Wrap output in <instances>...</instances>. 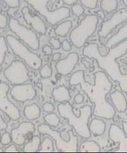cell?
<instances>
[{"label": "cell", "instance_id": "obj_41", "mask_svg": "<svg viewBox=\"0 0 127 153\" xmlns=\"http://www.w3.org/2000/svg\"><path fill=\"white\" fill-rule=\"evenodd\" d=\"M7 128V124L4 122L1 116H0V131L5 130Z\"/></svg>", "mask_w": 127, "mask_h": 153}, {"label": "cell", "instance_id": "obj_44", "mask_svg": "<svg viewBox=\"0 0 127 153\" xmlns=\"http://www.w3.org/2000/svg\"><path fill=\"white\" fill-rule=\"evenodd\" d=\"M123 1L124 3L125 4V5L127 7V0H123Z\"/></svg>", "mask_w": 127, "mask_h": 153}, {"label": "cell", "instance_id": "obj_29", "mask_svg": "<svg viewBox=\"0 0 127 153\" xmlns=\"http://www.w3.org/2000/svg\"><path fill=\"white\" fill-rule=\"evenodd\" d=\"M73 13L76 17L81 16L84 13V8L80 4H74L71 7Z\"/></svg>", "mask_w": 127, "mask_h": 153}, {"label": "cell", "instance_id": "obj_23", "mask_svg": "<svg viewBox=\"0 0 127 153\" xmlns=\"http://www.w3.org/2000/svg\"><path fill=\"white\" fill-rule=\"evenodd\" d=\"M101 147L97 143L94 141H84L79 146V152H98Z\"/></svg>", "mask_w": 127, "mask_h": 153}, {"label": "cell", "instance_id": "obj_11", "mask_svg": "<svg viewBox=\"0 0 127 153\" xmlns=\"http://www.w3.org/2000/svg\"><path fill=\"white\" fill-rule=\"evenodd\" d=\"M123 129L116 124H112L109 131L110 139L115 143H119L118 149L115 151L117 152H127V122L123 123Z\"/></svg>", "mask_w": 127, "mask_h": 153}, {"label": "cell", "instance_id": "obj_3", "mask_svg": "<svg viewBox=\"0 0 127 153\" xmlns=\"http://www.w3.org/2000/svg\"><path fill=\"white\" fill-rule=\"evenodd\" d=\"M57 109L61 117L67 119L68 124L72 126L78 135L83 138L88 139L91 137V133L89 130L88 121L92 113L90 105H84L79 109L80 116L77 117L73 112L72 105L69 102L61 103L58 105Z\"/></svg>", "mask_w": 127, "mask_h": 153}, {"label": "cell", "instance_id": "obj_6", "mask_svg": "<svg viewBox=\"0 0 127 153\" xmlns=\"http://www.w3.org/2000/svg\"><path fill=\"white\" fill-rule=\"evenodd\" d=\"M7 42L13 53L24 61L29 68L34 70H39L41 68L43 63L41 57L30 51L17 38L12 35H7Z\"/></svg>", "mask_w": 127, "mask_h": 153}, {"label": "cell", "instance_id": "obj_4", "mask_svg": "<svg viewBox=\"0 0 127 153\" xmlns=\"http://www.w3.org/2000/svg\"><path fill=\"white\" fill-rule=\"evenodd\" d=\"M98 22V18L95 15H88L83 19L79 25L71 31L70 40L77 48L82 47L89 37L95 33Z\"/></svg>", "mask_w": 127, "mask_h": 153}, {"label": "cell", "instance_id": "obj_12", "mask_svg": "<svg viewBox=\"0 0 127 153\" xmlns=\"http://www.w3.org/2000/svg\"><path fill=\"white\" fill-rule=\"evenodd\" d=\"M127 19V10L122 8L115 13L109 20L103 22L101 27L98 32L100 37L105 38L117 25L124 22Z\"/></svg>", "mask_w": 127, "mask_h": 153}, {"label": "cell", "instance_id": "obj_16", "mask_svg": "<svg viewBox=\"0 0 127 153\" xmlns=\"http://www.w3.org/2000/svg\"><path fill=\"white\" fill-rule=\"evenodd\" d=\"M22 13L27 25H30L36 32L40 34H46V27L43 21L40 17L32 15L27 7H24L22 9Z\"/></svg>", "mask_w": 127, "mask_h": 153}, {"label": "cell", "instance_id": "obj_37", "mask_svg": "<svg viewBox=\"0 0 127 153\" xmlns=\"http://www.w3.org/2000/svg\"><path fill=\"white\" fill-rule=\"evenodd\" d=\"M61 47H62V49L64 51L68 52V51H70V50H71V45L70 44V43L67 40L63 41Z\"/></svg>", "mask_w": 127, "mask_h": 153}, {"label": "cell", "instance_id": "obj_34", "mask_svg": "<svg viewBox=\"0 0 127 153\" xmlns=\"http://www.w3.org/2000/svg\"><path fill=\"white\" fill-rule=\"evenodd\" d=\"M50 44L54 47V49L55 50L59 49L61 47V44L59 40L56 39V38L52 37L50 38Z\"/></svg>", "mask_w": 127, "mask_h": 153}, {"label": "cell", "instance_id": "obj_31", "mask_svg": "<svg viewBox=\"0 0 127 153\" xmlns=\"http://www.w3.org/2000/svg\"><path fill=\"white\" fill-rule=\"evenodd\" d=\"M11 142H12L11 135H10V134L7 132L3 133L1 138V142L2 144L6 146L9 144Z\"/></svg>", "mask_w": 127, "mask_h": 153}, {"label": "cell", "instance_id": "obj_14", "mask_svg": "<svg viewBox=\"0 0 127 153\" xmlns=\"http://www.w3.org/2000/svg\"><path fill=\"white\" fill-rule=\"evenodd\" d=\"M35 131V124L31 122H23L11 131L12 142L17 146L24 144L27 137Z\"/></svg>", "mask_w": 127, "mask_h": 153}, {"label": "cell", "instance_id": "obj_33", "mask_svg": "<svg viewBox=\"0 0 127 153\" xmlns=\"http://www.w3.org/2000/svg\"><path fill=\"white\" fill-rule=\"evenodd\" d=\"M10 8H17L20 5L19 0H3Z\"/></svg>", "mask_w": 127, "mask_h": 153}, {"label": "cell", "instance_id": "obj_18", "mask_svg": "<svg viewBox=\"0 0 127 153\" xmlns=\"http://www.w3.org/2000/svg\"><path fill=\"white\" fill-rule=\"evenodd\" d=\"M126 38H127V22L123 27L120 29V30L116 34L112 36L107 40L105 46L111 49L124 41Z\"/></svg>", "mask_w": 127, "mask_h": 153}, {"label": "cell", "instance_id": "obj_36", "mask_svg": "<svg viewBox=\"0 0 127 153\" xmlns=\"http://www.w3.org/2000/svg\"><path fill=\"white\" fill-rule=\"evenodd\" d=\"M7 23H8V20H7V17L2 14L1 13H0V28L1 29H4L7 26Z\"/></svg>", "mask_w": 127, "mask_h": 153}, {"label": "cell", "instance_id": "obj_7", "mask_svg": "<svg viewBox=\"0 0 127 153\" xmlns=\"http://www.w3.org/2000/svg\"><path fill=\"white\" fill-rule=\"evenodd\" d=\"M37 130L42 135H47L55 140L58 151L64 152H76L78 151V138L74 135L73 130H69L70 135L69 142L63 140L60 137V132L52 130L48 124H41L37 127Z\"/></svg>", "mask_w": 127, "mask_h": 153}, {"label": "cell", "instance_id": "obj_46", "mask_svg": "<svg viewBox=\"0 0 127 153\" xmlns=\"http://www.w3.org/2000/svg\"><path fill=\"white\" fill-rule=\"evenodd\" d=\"M1 133H0V140H1Z\"/></svg>", "mask_w": 127, "mask_h": 153}, {"label": "cell", "instance_id": "obj_30", "mask_svg": "<svg viewBox=\"0 0 127 153\" xmlns=\"http://www.w3.org/2000/svg\"><path fill=\"white\" fill-rule=\"evenodd\" d=\"M84 7L89 9H94L97 7L98 0H80Z\"/></svg>", "mask_w": 127, "mask_h": 153}, {"label": "cell", "instance_id": "obj_19", "mask_svg": "<svg viewBox=\"0 0 127 153\" xmlns=\"http://www.w3.org/2000/svg\"><path fill=\"white\" fill-rule=\"evenodd\" d=\"M54 101L58 103L68 102L70 100V95L68 89L65 85H60L55 88L51 92Z\"/></svg>", "mask_w": 127, "mask_h": 153}, {"label": "cell", "instance_id": "obj_42", "mask_svg": "<svg viewBox=\"0 0 127 153\" xmlns=\"http://www.w3.org/2000/svg\"><path fill=\"white\" fill-rule=\"evenodd\" d=\"M78 0H63V2L66 5H73Z\"/></svg>", "mask_w": 127, "mask_h": 153}, {"label": "cell", "instance_id": "obj_40", "mask_svg": "<svg viewBox=\"0 0 127 153\" xmlns=\"http://www.w3.org/2000/svg\"><path fill=\"white\" fill-rule=\"evenodd\" d=\"M4 152H18V150L17 149L16 146L14 144H12V145H10V146H8V147H7Z\"/></svg>", "mask_w": 127, "mask_h": 153}, {"label": "cell", "instance_id": "obj_32", "mask_svg": "<svg viewBox=\"0 0 127 153\" xmlns=\"http://www.w3.org/2000/svg\"><path fill=\"white\" fill-rule=\"evenodd\" d=\"M43 109L46 113H51L54 111L55 107L54 105L51 103L46 102L43 105Z\"/></svg>", "mask_w": 127, "mask_h": 153}, {"label": "cell", "instance_id": "obj_26", "mask_svg": "<svg viewBox=\"0 0 127 153\" xmlns=\"http://www.w3.org/2000/svg\"><path fill=\"white\" fill-rule=\"evenodd\" d=\"M44 120L45 123L51 127L56 128L60 124V119L55 113H48L44 117Z\"/></svg>", "mask_w": 127, "mask_h": 153}, {"label": "cell", "instance_id": "obj_38", "mask_svg": "<svg viewBox=\"0 0 127 153\" xmlns=\"http://www.w3.org/2000/svg\"><path fill=\"white\" fill-rule=\"evenodd\" d=\"M84 97L81 94H78L76 97H74V102L76 104H80L84 102Z\"/></svg>", "mask_w": 127, "mask_h": 153}, {"label": "cell", "instance_id": "obj_2", "mask_svg": "<svg viewBox=\"0 0 127 153\" xmlns=\"http://www.w3.org/2000/svg\"><path fill=\"white\" fill-rule=\"evenodd\" d=\"M126 52L127 40L111 48L106 56L101 55L97 44L90 43L84 47L83 54L89 59H95L100 68L104 70L112 80L119 82L122 91L127 93V74H121L120 66L116 61V59L125 55Z\"/></svg>", "mask_w": 127, "mask_h": 153}, {"label": "cell", "instance_id": "obj_5", "mask_svg": "<svg viewBox=\"0 0 127 153\" xmlns=\"http://www.w3.org/2000/svg\"><path fill=\"white\" fill-rule=\"evenodd\" d=\"M28 4L44 17L46 21L51 25H57L64 19L69 17L70 12L69 8L62 7L54 11H50L47 4L50 0H24Z\"/></svg>", "mask_w": 127, "mask_h": 153}, {"label": "cell", "instance_id": "obj_39", "mask_svg": "<svg viewBox=\"0 0 127 153\" xmlns=\"http://www.w3.org/2000/svg\"><path fill=\"white\" fill-rule=\"evenodd\" d=\"M43 52L46 55L50 56V55H51V54H52L53 50L51 48V47H50L48 45H45L43 48Z\"/></svg>", "mask_w": 127, "mask_h": 153}, {"label": "cell", "instance_id": "obj_45", "mask_svg": "<svg viewBox=\"0 0 127 153\" xmlns=\"http://www.w3.org/2000/svg\"><path fill=\"white\" fill-rule=\"evenodd\" d=\"M3 151L1 149V148H0V152H3Z\"/></svg>", "mask_w": 127, "mask_h": 153}, {"label": "cell", "instance_id": "obj_15", "mask_svg": "<svg viewBox=\"0 0 127 153\" xmlns=\"http://www.w3.org/2000/svg\"><path fill=\"white\" fill-rule=\"evenodd\" d=\"M79 61L78 54L76 52L70 53L65 59L58 61L55 65L57 72L64 76L70 74L74 69Z\"/></svg>", "mask_w": 127, "mask_h": 153}, {"label": "cell", "instance_id": "obj_17", "mask_svg": "<svg viewBox=\"0 0 127 153\" xmlns=\"http://www.w3.org/2000/svg\"><path fill=\"white\" fill-rule=\"evenodd\" d=\"M111 98L115 108L119 112H124L127 108V102L125 95L120 91H115L111 94Z\"/></svg>", "mask_w": 127, "mask_h": 153}, {"label": "cell", "instance_id": "obj_10", "mask_svg": "<svg viewBox=\"0 0 127 153\" xmlns=\"http://www.w3.org/2000/svg\"><path fill=\"white\" fill-rule=\"evenodd\" d=\"M10 87L6 82H0V110L6 114L12 121H17L21 117L20 111L8 98Z\"/></svg>", "mask_w": 127, "mask_h": 153}, {"label": "cell", "instance_id": "obj_1", "mask_svg": "<svg viewBox=\"0 0 127 153\" xmlns=\"http://www.w3.org/2000/svg\"><path fill=\"white\" fill-rule=\"evenodd\" d=\"M94 84L87 82L84 76V71L79 70L74 73L69 80L70 85L79 84L83 91L85 93L90 101L94 104L93 115L96 117L111 119L116 114L115 108L106 100L112 87V84L107 75L99 71L94 75Z\"/></svg>", "mask_w": 127, "mask_h": 153}, {"label": "cell", "instance_id": "obj_13", "mask_svg": "<svg viewBox=\"0 0 127 153\" xmlns=\"http://www.w3.org/2000/svg\"><path fill=\"white\" fill-rule=\"evenodd\" d=\"M10 94L16 101L25 102L36 97V91L31 84H18L12 88Z\"/></svg>", "mask_w": 127, "mask_h": 153}, {"label": "cell", "instance_id": "obj_8", "mask_svg": "<svg viewBox=\"0 0 127 153\" xmlns=\"http://www.w3.org/2000/svg\"><path fill=\"white\" fill-rule=\"evenodd\" d=\"M8 27L20 39L29 46L31 49L37 51L40 48V42L37 35L31 29L21 25L17 19L13 17L9 19Z\"/></svg>", "mask_w": 127, "mask_h": 153}, {"label": "cell", "instance_id": "obj_22", "mask_svg": "<svg viewBox=\"0 0 127 153\" xmlns=\"http://www.w3.org/2000/svg\"><path fill=\"white\" fill-rule=\"evenodd\" d=\"M41 145V140L38 136H33L31 139L28 140L23 146V151L26 152H34L39 151Z\"/></svg>", "mask_w": 127, "mask_h": 153}, {"label": "cell", "instance_id": "obj_9", "mask_svg": "<svg viewBox=\"0 0 127 153\" xmlns=\"http://www.w3.org/2000/svg\"><path fill=\"white\" fill-rule=\"evenodd\" d=\"M6 79L14 85L24 84L29 80V70L22 61H13L4 71Z\"/></svg>", "mask_w": 127, "mask_h": 153}, {"label": "cell", "instance_id": "obj_28", "mask_svg": "<svg viewBox=\"0 0 127 153\" xmlns=\"http://www.w3.org/2000/svg\"><path fill=\"white\" fill-rule=\"evenodd\" d=\"M40 75L43 79L50 78L52 75V69L48 65H45L42 66L40 71Z\"/></svg>", "mask_w": 127, "mask_h": 153}, {"label": "cell", "instance_id": "obj_25", "mask_svg": "<svg viewBox=\"0 0 127 153\" xmlns=\"http://www.w3.org/2000/svg\"><path fill=\"white\" fill-rule=\"evenodd\" d=\"M117 7V0H102L101 3V8L107 13H110L115 10Z\"/></svg>", "mask_w": 127, "mask_h": 153}, {"label": "cell", "instance_id": "obj_20", "mask_svg": "<svg viewBox=\"0 0 127 153\" xmlns=\"http://www.w3.org/2000/svg\"><path fill=\"white\" fill-rule=\"evenodd\" d=\"M106 128V124L104 121L95 118L91 121L89 130L94 136H101L105 132Z\"/></svg>", "mask_w": 127, "mask_h": 153}, {"label": "cell", "instance_id": "obj_35", "mask_svg": "<svg viewBox=\"0 0 127 153\" xmlns=\"http://www.w3.org/2000/svg\"><path fill=\"white\" fill-rule=\"evenodd\" d=\"M60 137L62 138V139L64 140L65 142H69L70 139V135L69 131L68 130H64L60 132Z\"/></svg>", "mask_w": 127, "mask_h": 153}, {"label": "cell", "instance_id": "obj_21", "mask_svg": "<svg viewBox=\"0 0 127 153\" xmlns=\"http://www.w3.org/2000/svg\"><path fill=\"white\" fill-rule=\"evenodd\" d=\"M23 114L27 120L32 121L38 119L41 114V110L36 103L27 105L23 110Z\"/></svg>", "mask_w": 127, "mask_h": 153}, {"label": "cell", "instance_id": "obj_47", "mask_svg": "<svg viewBox=\"0 0 127 153\" xmlns=\"http://www.w3.org/2000/svg\"><path fill=\"white\" fill-rule=\"evenodd\" d=\"M126 116H127V114H126Z\"/></svg>", "mask_w": 127, "mask_h": 153}, {"label": "cell", "instance_id": "obj_27", "mask_svg": "<svg viewBox=\"0 0 127 153\" xmlns=\"http://www.w3.org/2000/svg\"><path fill=\"white\" fill-rule=\"evenodd\" d=\"M54 151V142L51 138L45 137L41 144V149L38 152H53Z\"/></svg>", "mask_w": 127, "mask_h": 153}, {"label": "cell", "instance_id": "obj_24", "mask_svg": "<svg viewBox=\"0 0 127 153\" xmlns=\"http://www.w3.org/2000/svg\"><path fill=\"white\" fill-rule=\"evenodd\" d=\"M72 26L73 22L71 21H65L64 22L60 24L55 29V33L58 36L64 37L68 34Z\"/></svg>", "mask_w": 127, "mask_h": 153}, {"label": "cell", "instance_id": "obj_43", "mask_svg": "<svg viewBox=\"0 0 127 153\" xmlns=\"http://www.w3.org/2000/svg\"><path fill=\"white\" fill-rule=\"evenodd\" d=\"M60 57H61V54L60 53H58V52H57V53L54 54L53 57H52V59L54 61H57L60 59Z\"/></svg>", "mask_w": 127, "mask_h": 153}]
</instances>
